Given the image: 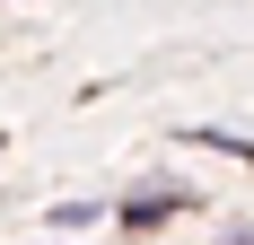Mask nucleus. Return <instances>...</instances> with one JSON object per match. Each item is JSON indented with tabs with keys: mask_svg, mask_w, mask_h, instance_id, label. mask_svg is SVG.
I'll return each instance as SVG.
<instances>
[{
	"mask_svg": "<svg viewBox=\"0 0 254 245\" xmlns=\"http://www.w3.org/2000/svg\"><path fill=\"white\" fill-rule=\"evenodd\" d=\"M228 245H254V237H228Z\"/></svg>",
	"mask_w": 254,
	"mask_h": 245,
	"instance_id": "1",
	"label": "nucleus"
}]
</instances>
